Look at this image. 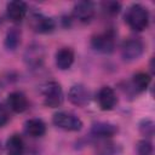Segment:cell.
I'll list each match as a JSON object with an SVG mask.
<instances>
[{
    "instance_id": "1",
    "label": "cell",
    "mask_w": 155,
    "mask_h": 155,
    "mask_svg": "<svg viewBox=\"0 0 155 155\" xmlns=\"http://www.w3.org/2000/svg\"><path fill=\"white\" fill-rule=\"evenodd\" d=\"M125 21L132 30L142 31L149 25V12L143 5L133 4L128 7L125 15Z\"/></svg>"
},
{
    "instance_id": "2",
    "label": "cell",
    "mask_w": 155,
    "mask_h": 155,
    "mask_svg": "<svg viewBox=\"0 0 155 155\" xmlns=\"http://www.w3.org/2000/svg\"><path fill=\"white\" fill-rule=\"evenodd\" d=\"M42 96H44V104L48 108L61 107L64 99L62 86L57 81L47 82L42 88Z\"/></svg>"
},
{
    "instance_id": "3",
    "label": "cell",
    "mask_w": 155,
    "mask_h": 155,
    "mask_svg": "<svg viewBox=\"0 0 155 155\" xmlns=\"http://www.w3.org/2000/svg\"><path fill=\"white\" fill-rule=\"evenodd\" d=\"M52 122L54 126H57L61 130L64 131H70V132H76L82 128V121L74 114L68 113V111H58L53 115Z\"/></svg>"
},
{
    "instance_id": "4",
    "label": "cell",
    "mask_w": 155,
    "mask_h": 155,
    "mask_svg": "<svg viewBox=\"0 0 155 155\" xmlns=\"http://www.w3.org/2000/svg\"><path fill=\"white\" fill-rule=\"evenodd\" d=\"M91 46L101 53H111L115 48V33L111 29L104 30L92 36Z\"/></svg>"
},
{
    "instance_id": "5",
    "label": "cell",
    "mask_w": 155,
    "mask_h": 155,
    "mask_svg": "<svg viewBox=\"0 0 155 155\" xmlns=\"http://www.w3.org/2000/svg\"><path fill=\"white\" fill-rule=\"evenodd\" d=\"M144 52V42L139 38H130L121 46V56L126 62H133L140 58Z\"/></svg>"
},
{
    "instance_id": "6",
    "label": "cell",
    "mask_w": 155,
    "mask_h": 155,
    "mask_svg": "<svg viewBox=\"0 0 155 155\" xmlns=\"http://www.w3.org/2000/svg\"><path fill=\"white\" fill-rule=\"evenodd\" d=\"M28 24H29V28L38 34H48L53 31L56 27L54 21L51 17L45 16L42 13H33L29 17Z\"/></svg>"
},
{
    "instance_id": "7",
    "label": "cell",
    "mask_w": 155,
    "mask_h": 155,
    "mask_svg": "<svg viewBox=\"0 0 155 155\" xmlns=\"http://www.w3.org/2000/svg\"><path fill=\"white\" fill-rule=\"evenodd\" d=\"M94 5L91 1H78L73 7V16L81 23H90L94 17Z\"/></svg>"
},
{
    "instance_id": "8",
    "label": "cell",
    "mask_w": 155,
    "mask_h": 155,
    "mask_svg": "<svg viewBox=\"0 0 155 155\" xmlns=\"http://www.w3.org/2000/svg\"><path fill=\"white\" fill-rule=\"evenodd\" d=\"M90 97H91L90 91L86 88V86L81 84L71 86L68 92V98L70 103L76 107H85L90 102Z\"/></svg>"
},
{
    "instance_id": "9",
    "label": "cell",
    "mask_w": 155,
    "mask_h": 155,
    "mask_svg": "<svg viewBox=\"0 0 155 155\" xmlns=\"http://www.w3.org/2000/svg\"><path fill=\"white\" fill-rule=\"evenodd\" d=\"M97 102L102 110L108 111V110H111L115 108V105L117 103V98L111 87L103 86L97 93Z\"/></svg>"
},
{
    "instance_id": "10",
    "label": "cell",
    "mask_w": 155,
    "mask_h": 155,
    "mask_svg": "<svg viewBox=\"0 0 155 155\" xmlns=\"http://www.w3.org/2000/svg\"><path fill=\"white\" fill-rule=\"evenodd\" d=\"M27 4L24 1H19V0H15V1H10L7 2L6 6V15L7 18L13 22V23H19L24 19V17L27 16Z\"/></svg>"
},
{
    "instance_id": "11",
    "label": "cell",
    "mask_w": 155,
    "mask_h": 155,
    "mask_svg": "<svg viewBox=\"0 0 155 155\" xmlns=\"http://www.w3.org/2000/svg\"><path fill=\"white\" fill-rule=\"evenodd\" d=\"M7 104L10 109L15 113H23L28 109L29 102L27 96L21 91H13L7 96Z\"/></svg>"
},
{
    "instance_id": "12",
    "label": "cell",
    "mask_w": 155,
    "mask_h": 155,
    "mask_svg": "<svg viewBox=\"0 0 155 155\" xmlns=\"http://www.w3.org/2000/svg\"><path fill=\"white\" fill-rule=\"evenodd\" d=\"M91 133L97 138L107 139V138H110L117 133V126L114 124H110V122L98 121V122H94L92 125Z\"/></svg>"
},
{
    "instance_id": "13",
    "label": "cell",
    "mask_w": 155,
    "mask_h": 155,
    "mask_svg": "<svg viewBox=\"0 0 155 155\" xmlns=\"http://www.w3.org/2000/svg\"><path fill=\"white\" fill-rule=\"evenodd\" d=\"M74 51L70 47H62L56 52V65L61 70H67L74 63Z\"/></svg>"
},
{
    "instance_id": "14",
    "label": "cell",
    "mask_w": 155,
    "mask_h": 155,
    "mask_svg": "<svg viewBox=\"0 0 155 155\" xmlns=\"http://www.w3.org/2000/svg\"><path fill=\"white\" fill-rule=\"evenodd\" d=\"M25 133L33 138H40L46 133V125L41 119H29L24 124Z\"/></svg>"
},
{
    "instance_id": "15",
    "label": "cell",
    "mask_w": 155,
    "mask_h": 155,
    "mask_svg": "<svg viewBox=\"0 0 155 155\" xmlns=\"http://www.w3.org/2000/svg\"><path fill=\"white\" fill-rule=\"evenodd\" d=\"M24 58L29 65L38 67L42 63V61L45 58V51L40 45H31L27 48Z\"/></svg>"
},
{
    "instance_id": "16",
    "label": "cell",
    "mask_w": 155,
    "mask_h": 155,
    "mask_svg": "<svg viewBox=\"0 0 155 155\" xmlns=\"http://www.w3.org/2000/svg\"><path fill=\"white\" fill-rule=\"evenodd\" d=\"M6 150L8 155H23L24 153L23 138L17 133L10 136L6 140Z\"/></svg>"
},
{
    "instance_id": "17",
    "label": "cell",
    "mask_w": 155,
    "mask_h": 155,
    "mask_svg": "<svg viewBox=\"0 0 155 155\" xmlns=\"http://www.w3.org/2000/svg\"><path fill=\"white\" fill-rule=\"evenodd\" d=\"M21 38H22V33L17 27L8 28V30L5 35V41H4L6 50L15 51L21 44Z\"/></svg>"
},
{
    "instance_id": "18",
    "label": "cell",
    "mask_w": 155,
    "mask_h": 155,
    "mask_svg": "<svg viewBox=\"0 0 155 155\" xmlns=\"http://www.w3.org/2000/svg\"><path fill=\"white\" fill-rule=\"evenodd\" d=\"M151 82V76L148 73L139 71L133 75L132 78V87L136 92H143L145 91Z\"/></svg>"
},
{
    "instance_id": "19",
    "label": "cell",
    "mask_w": 155,
    "mask_h": 155,
    "mask_svg": "<svg viewBox=\"0 0 155 155\" xmlns=\"http://www.w3.org/2000/svg\"><path fill=\"white\" fill-rule=\"evenodd\" d=\"M102 10L109 16H115L120 12L121 4L117 1H103L102 2Z\"/></svg>"
},
{
    "instance_id": "20",
    "label": "cell",
    "mask_w": 155,
    "mask_h": 155,
    "mask_svg": "<svg viewBox=\"0 0 155 155\" xmlns=\"http://www.w3.org/2000/svg\"><path fill=\"white\" fill-rule=\"evenodd\" d=\"M154 130H155V126H154V122L149 119H145V120H142L139 122V132L145 136V137H151L154 134Z\"/></svg>"
},
{
    "instance_id": "21",
    "label": "cell",
    "mask_w": 155,
    "mask_h": 155,
    "mask_svg": "<svg viewBox=\"0 0 155 155\" xmlns=\"http://www.w3.org/2000/svg\"><path fill=\"white\" fill-rule=\"evenodd\" d=\"M137 153L138 155H151L153 154V145L149 140L143 139L137 143Z\"/></svg>"
},
{
    "instance_id": "22",
    "label": "cell",
    "mask_w": 155,
    "mask_h": 155,
    "mask_svg": "<svg viewBox=\"0 0 155 155\" xmlns=\"http://www.w3.org/2000/svg\"><path fill=\"white\" fill-rule=\"evenodd\" d=\"M98 151L101 155H115L116 149H115V144L113 143H102L98 148Z\"/></svg>"
},
{
    "instance_id": "23",
    "label": "cell",
    "mask_w": 155,
    "mask_h": 155,
    "mask_svg": "<svg viewBox=\"0 0 155 155\" xmlns=\"http://www.w3.org/2000/svg\"><path fill=\"white\" fill-rule=\"evenodd\" d=\"M8 120H10V115L7 109L2 104H0V127L5 126L8 122Z\"/></svg>"
}]
</instances>
